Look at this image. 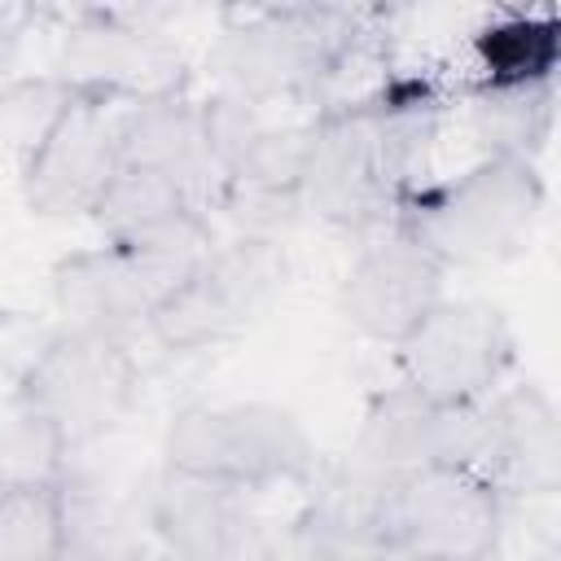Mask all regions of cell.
Wrapping results in <instances>:
<instances>
[{
	"mask_svg": "<svg viewBox=\"0 0 561 561\" xmlns=\"http://www.w3.org/2000/svg\"><path fill=\"white\" fill-rule=\"evenodd\" d=\"M443 96L425 79H381L368 92L329 101L307 123L302 210L346 232H381L421 188Z\"/></svg>",
	"mask_w": 561,
	"mask_h": 561,
	"instance_id": "obj_1",
	"label": "cell"
},
{
	"mask_svg": "<svg viewBox=\"0 0 561 561\" xmlns=\"http://www.w3.org/2000/svg\"><path fill=\"white\" fill-rule=\"evenodd\" d=\"M373 31L359 9L337 4H272L232 22L215 48L219 92L254 105L316 101L368 57Z\"/></svg>",
	"mask_w": 561,
	"mask_h": 561,
	"instance_id": "obj_2",
	"label": "cell"
},
{
	"mask_svg": "<svg viewBox=\"0 0 561 561\" xmlns=\"http://www.w3.org/2000/svg\"><path fill=\"white\" fill-rule=\"evenodd\" d=\"M539 210L543 180L535 162L482 158L456 180L421 184L394 224L443 267H491L526 250Z\"/></svg>",
	"mask_w": 561,
	"mask_h": 561,
	"instance_id": "obj_3",
	"label": "cell"
},
{
	"mask_svg": "<svg viewBox=\"0 0 561 561\" xmlns=\"http://www.w3.org/2000/svg\"><path fill=\"white\" fill-rule=\"evenodd\" d=\"M210 219H193L131 245L101 241L88 250H70L53 267V307L66 320L61 329H88L110 337L149 329V316L210 254Z\"/></svg>",
	"mask_w": 561,
	"mask_h": 561,
	"instance_id": "obj_4",
	"label": "cell"
},
{
	"mask_svg": "<svg viewBox=\"0 0 561 561\" xmlns=\"http://www.w3.org/2000/svg\"><path fill=\"white\" fill-rule=\"evenodd\" d=\"M136 386L140 373L127 337L61 329L22 368L18 412L57 460L118 430L136 403Z\"/></svg>",
	"mask_w": 561,
	"mask_h": 561,
	"instance_id": "obj_5",
	"label": "cell"
},
{
	"mask_svg": "<svg viewBox=\"0 0 561 561\" xmlns=\"http://www.w3.org/2000/svg\"><path fill=\"white\" fill-rule=\"evenodd\" d=\"M167 469L267 491L280 482H307L316 447L302 421L276 403H193L180 408L162 434Z\"/></svg>",
	"mask_w": 561,
	"mask_h": 561,
	"instance_id": "obj_6",
	"label": "cell"
},
{
	"mask_svg": "<svg viewBox=\"0 0 561 561\" xmlns=\"http://www.w3.org/2000/svg\"><path fill=\"white\" fill-rule=\"evenodd\" d=\"M381 539L412 561H491L504 535V495L469 465L386 473Z\"/></svg>",
	"mask_w": 561,
	"mask_h": 561,
	"instance_id": "obj_7",
	"label": "cell"
},
{
	"mask_svg": "<svg viewBox=\"0 0 561 561\" xmlns=\"http://www.w3.org/2000/svg\"><path fill=\"white\" fill-rule=\"evenodd\" d=\"M285 250L272 241H215L210 254L149 316V337L167 351H210L241 337L285 285Z\"/></svg>",
	"mask_w": 561,
	"mask_h": 561,
	"instance_id": "obj_8",
	"label": "cell"
},
{
	"mask_svg": "<svg viewBox=\"0 0 561 561\" xmlns=\"http://www.w3.org/2000/svg\"><path fill=\"white\" fill-rule=\"evenodd\" d=\"M399 381L438 403H482L513 368L508 320L478 298H438L434 311L394 346Z\"/></svg>",
	"mask_w": 561,
	"mask_h": 561,
	"instance_id": "obj_9",
	"label": "cell"
},
{
	"mask_svg": "<svg viewBox=\"0 0 561 561\" xmlns=\"http://www.w3.org/2000/svg\"><path fill=\"white\" fill-rule=\"evenodd\" d=\"M131 101L79 88L48 140L18 167L22 197L44 219L92 215L96 197L118 171V131Z\"/></svg>",
	"mask_w": 561,
	"mask_h": 561,
	"instance_id": "obj_10",
	"label": "cell"
},
{
	"mask_svg": "<svg viewBox=\"0 0 561 561\" xmlns=\"http://www.w3.org/2000/svg\"><path fill=\"white\" fill-rule=\"evenodd\" d=\"M254 495L232 482L162 469L149 522L175 561H267L276 530L263 522Z\"/></svg>",
	"mask_w": 561,
	"mask_h": 561,
	"instance_id": "obj_11",
	"label": "cell"
},
{
	"mask_svg": "<svg viewBox=\"0 0 561 561\" xmlns=\"http://www.w3.org/2000/svg\"><path fill=\"white\" fill-rule=\"evenodd\" d=\"M447 267L399 224L368 232L342 276V316L373 342L399 346L443 294Z\"/></svg>",
	"mask_w": 561,
	"mask_h": 561,
	"instance_id": "obj_12",
	"label": "cell"
},
{
	"mask_svg": "<svg viewBox=\"0 0 561 561\" xmlns=\"http://www.w3.org/2000/svg\"><path fill=\"white\" fill-rule=\"evenodd\" d=\"M66 83L88 92H110L123 101H149L184 92L188 70L180 61V48L136 22L131 13L114 9H83L79 22L66 31L57 70Z\"/></svg>",
	"mask_w": 561,
	"mask_h": 561,
	"instance_id": "obj_13",
	"label": "cell"
},
{
	"mask_svg": "<svg viewBox=\"0 0 561 561\" xmlns=\"http://www.w3.org/2000/svg\"><path fill=\"white\" fill-rule=\"evenodd\" d=\"M478 438H482V403L456 408L394 381L368 399L359 430V460L373 465L377 473H403L421 465L478 469Z\"/></svg>",
	"mask_w": 561,
	"mask_h": 561,
	"instance_id": "obj_14",
	"label": "cell"
},
{
	"mask_svg": "<svg viewBox=\"0 0 561 561\" xmlns=\"http://www.w3.org/2000/svg\"><path fill=\"white\" fill-rule=\"evenodd\" d=\"M118 162L171 180L202 215H215L219 206L224 175L206 136L202 101H193L188 92L131 101L118 131Z\"/></svg>",
	"mask_w": 561,
	"mask_h": 561,
	"instance_id": "obj_15",
	"label": "cell"
},
{
	"mask_svg": "<svg viewBox=\"0 0 561 561\" xmlns=\"http://www.w3.org/2000/svg\"><path fill=\"white\" fill-rule=\"evenodd\" d=\"M478 473L508 495H552L561 482V434L552 399L522 381L482 399Z\"/></svg>",
	"mask_w": 561,
	"mask_h": 561,
	"instance_id": "obj_16",
	"label": "cell"
},
{
	"mask_svg": "<svg viewBox=\"0 0 561 561\" xmlns=\"http://www.w3.org/2000/svg\"><path fill=\"white\" fill-rule=\"evenodd\" d=\"M552 118H557L552 75L482 79L469 96V131L482 145V158L535 162L552 136Z\"/></svg>",
	"mask_w": 561,
	"mask_h": 561,
	"instance_id": "obj_17",
	"label": "cell"
},
{
	"mask_svg": "<svg viewBox=\"0 0 561 561\" xmlns=\"http://www.w3.org/2000/svg\"><path fill=\"white\" fill-rule=\"evenodd\" d=\"M88 219L96 224L101 241L131 245V241H149V237H162V232H171L180 224L210 219V215H202L171 180L118 162L114 180L105 184V193L96 197Z\"/></svg>",
	"mask_w": 561,
	"mask_h": 561,
	"instance_id": "obj_18",
	"label": "cell"
},
{
	"mask_svg": "<svg viewBox=\"0 0 561 561\" xmlns=\"http://www.w3.org/2000/svg\"><path fill=\"white\" fill-rule=\"evenodd\" d=\"M66 535L61 473L0 482V561H57Z\"/></svg>",
	"mask_w": 561,
	"mask_h": 561,
	"instance_id": "obj_19",
	"label": "cell"
},
{
	"mask_svg": "<svg viewBox=\"0 0 561 561\" xmlns=\"http://www.w3.org/2000/svg\"><path fill=\"white\" fill-rule=\"evenodd\" d=\"M267 561H394L377 522L311 504L272 535Z\"/></svg>",
	"mask_w": 561,
	"mask_h": 561,
	"instance_id": "obj_20",
	"label": "cell"
},
{
	"mask_svg": "<svg viewBox=\"0 0 561 561\" xmlns=\"http://www.w3.org/2000/svg\"><path fill=\"white\" fill-rule=\"evenodd\" d=\"M75 83L61 75H26L0 83V149L18 158V167L48 140L66 105L75 101Z\"/></svg>",
	"mask_w": 561,
	"mask_h": 561,
	"instance_id": "obj_21",
	"label": "cell"
},
{
	"mask_svg": "<svg viewBox=\"0 0 561 561\" xmlns=\"http://www.w3.org/2000/svg\"><path fill=\"white\" fill-rule=\"evenodd\" d=\"M61 486H66V535L57 561H140L127 526L92 486H83L79 478H61Z\"/></svg>",
	"mask_w": 561,
	"mask_h": 561,
	"instance_id": "obj_22",
	"label": "cell"
},
{
	"mask_svg": "<svg viewBox=\"0 0 561 561\" xmlns=\"http://www.w3.org/2000/svg\"><path fill=\"white\" fill-rule=\"evenodd\" d=\"M26 18L31 13L22 4H0V83H4V70L13 61V48H18L22 31H26Z\"/></svg>",
	"mask_w": 561,
	"mask_h": 561,
	"instance_id": "obj_23",
	"label": "cell"
},
{
	"mask_svg": "<svg viewBox=\"0 0 561 561\" xmlns=\"http://www.w3.org/2000/svg\"><path fill=\"white\" fill-rule=\"evenodd\" d=\"M394 561H412V557H394Z\"/></svg>",
	"mask_w": 561,
	"mask_h": 561,
	"instance_id": "obj_24",
	"label": "cell"
}]
</instances>
